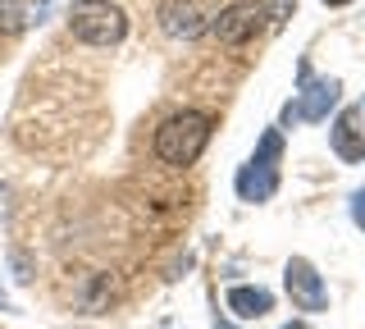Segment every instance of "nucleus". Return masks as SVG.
Instances as JSON below:
<instances>
[{
    "label": "nucleus",
    "instance_id": "nucleus-6",
    "mask_svg": "<svg viewBox=\"0 0 365 329\" xmlns=\"http://www.w3.org/2000/svg\"><path fill=\"white\" fill-rule=\"evenodd\" d=\"M288 293H292V302L302 306V311H329L324 279H319L315 265H311V260H302V256L288 260Z\"/></svg>",
    "mask_w": 365,
    "mask_h": 329
},
{
    "label": "nucleus",
    "instance_id": "nucleus-4",
    "mask_svg": "<svg viewBox=\"0 0 365 329\" xmlns=\"http://www.w3.org/2000/svg\"><path fill=\"white\" fill-rule=\"evenodd\" d=\"M260 28H265V5H260V0L228 5L224 14H215L210 24H205V32H210V37H220V41H228V46H242V41H251Z\"/></svg>",
    "mask_w": 365,
    "mask_h": 329
},
{
    "label": "nucleus",
    "instance_id": "nucleus-14",
    "mask_svg": "<svg viewBox=\"0 0 365 329\" xmlns=\"http://www.w3.org/2000/svg\"><path fill=\"white\" fill-rule=\"evenodd\" d=\"M283 329H306V325H283Z\"/></svg>",
    "mask_w": 365,
    "mask_h": 329
},
{
    "label": "nucleus",
    "instance_id": "nucleus-9",
    "mask_svg": "<svg viewBox=\"0 0 365 329\" xmlns=\"http://www.w3.org/2000/svg\"><path fill=\"white\" fill-rule=\"evenodd\" d=\"M201 19L205 14L197 5H187V0H182V5H169L165 9V32H169V37H197V32H205Z\"/></svg>",
    "mask_w": 365,
    "mask_h": 329
},
{
    "label": "nucleus",
    "instance_id": "nucleus-7",
    "mask_svg": "<svg viewBox=\"0 0 365 329\" xmlns=\"http://www.w3.org/2000/svg\"><path fill=\"white\" fill-rule=\"evenodd\" d=\"M365 110L361 106H347L334 123V151L342 161H365V128H361Z\"/></svg>",
    "mask_w": 365,
    "mask_h": 329
},
{
    "label": "nucleus",
    "instance_id": "nucleus-3",
    "mask_svg": "<svg viewBox=\"0 0 365 329\" xmlns=\"http://www.w3.org/2000/svg\"><path fill=\"white\" fill-rule=\"evenodd\" d=\"M279 151H283V138L269 128L265 138H260V151L237 169V197H242V201L274 197V188H279V165H274V161H279Z\"/></svg>",
    "mask_w": 365,
    "mask_h": 329
},
{
    "label": "nucleus",
    "instance_id": "nucleus-10",
    "mask_svg": "<svg viewBox=\"0 0 365 329\" xmlns=\"http://www.w3.org/2000/svg\"><path fill=\"white\" fill-rule=\"evenodd\" d=\"M0 28H5V32L23 28V5H19V0H0Z\"/></svg>",
    "mask_w": 365,
    "mask_h": 329
},
{
    "label": "nucleus",
    "instance_id": "nucleus-8",
    "mask_svg": "<svg viewBox=\"0 0 365 329\" xmlns=\"http://www.w3.org/2000/svg\"><path fill=\"white\" fill-rule=\"evenodd\" d=\"M228 311L242 315V320H260V315H269V311H274V293L237 283V288H228Z\"/></svg>",
    "mask_w": 365,
    "mask_h": 329
},
{
    "label": "nucleus",
    "instance_id": "nucleus-15",
    "mask_svg": "<svg viewBox=\"0 0 365 329\" xmlns=\"http://www.w3.org/2000/svg\"><path fill=\"white\" fill-rule=\"evenodd\" d=\"M220 329H233V325H220Z\"/></svg>",
    "mask_w": 365,
    "mask_h": 329
},
{
    "label": "nucleus",
    "instance_id": "nucleus-11",
    "mask_svg": "<svg viewBox=\"0 0 365 329\" xmlns=\"http://www.w3.org/2000/svg\"><path fill=\"white\" fill-rule=\"evenodd\" d=\"M297 9V0H265V19H274V24H283Z\"/></svg>",
    "mask_w": 365,
    "mask_h": 329
},
{
    "label": "nucleus",
    "instance_id": "nucleus-1",
    "mask_svg": "<svg viewBox=\"0 0 365 329\" xmlns=\"http://www.w3.org/2000/svg\"><path fill=\"white\" fill-rule=\"evenodd\" d=\"M205 142H210V119H205L201 110H182V115L165 119L155 128V156L165 165H178V169L197 165Z\"/></svg>",
    "mask_w": 365,
    "mask_h": 329
},
{
    "label": "nucleus",
    "instance_id": "nucleus-5",
    "mask_svg": "<svg viewBox=\"0 0 365 329\" xmlns=\"http://www.w3.org/2000/svg\"><path fill=\"white\" fill-rule=\"evenodd\" d=\"M338 96H342L338 78H319V83L306 78V92L283 110V119H288V123H319V119H329V110L338 106Z\"/></svg>",
    "mask_w": 365,
    "mask_h": 329
},
{
    "label": "nucleus",
    "instance_id": "nucleus-12",
    "mask_svg": "<svg viewBox=\"0 0 365 329\" xmlns=\"http://www.w3.org/2000/svg\"><path fill=\"white\" fill-rule=\"evenodd\" d=\"M351 220H356L361 229H365V188L356 192V197H351Z\"/></svg>",
    "mask_w": 365,
    "mask_h": 329
},
{
    "label": "nucleus",
    "instance_id": "nucleus-13",
    "mask_svg": "<svg viewBox=\"0 0 365 329\" xmlns=\"http://www.w3.org/2000/svg\"><path fill=\"white\" fill-rule=\"evenodd\" d=\"M324 5H351V0H324Z\"/></svg>",
    "mask_w": 365,
    "mask_h": 329
},
{
    "label": "nucleus",
    "instance_id": "nucleus-2",
    "mask_svg": "<svg viewBox=\"0 0 365 329\" xmlns=\"http://www.w3.org/2000/svg\"><path fill=\"white\" fill-rule=\"evenodd\" d=\"M68 28H73V37L87 41V46H114V41H123V32H128V19H123V9L110 5V0H73Z\"/></svg>",
    "mask_w": 365,
    "mask_h": 329
}]
</instances>
